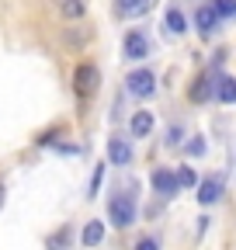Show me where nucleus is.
<instances>
[{"label": "nucleus", "instance_id": "nucleus-16", "mask_svg": "<svg viewBox=\"0 0 236 250\" xmlns=\"http://www.w3.org/2000/svg\"><path fill=\"white\" fill-rule=\"evenodd\" d=\"M70 240H73V229L70 226H63V229H56L52 236H49V250H70Z\"/></svg>", "mask_w": 236, "mask_h": 250}, {"label": "nucleus", "instance_id": "nucleus-17", "mask_svg": "<svg viewBox=\"0 0 236 250\" xmlns=\"http://www.w3.org/2000/svg\"><path fill=\"white\" fill-rule=\"evenodd\" d=\"M212 7L219 11V18H233L236 14V0H212Z\"/></svg>", "mask_w": 236, "mask_h": 250}, {"label": "nucleus", "instance_id": "nucleus-13", "mask_svg": "<svg viewBox=\"0 0 236 250\" xmlns=\"http://www.w3.org/2000/svg\"><path fill=\"white\" fill-rule=\"evenodd\" d=\"M104 240V223H87L83 226V233H80V243L83 247H98Z\"/></svg>", "mask_w": 236, "mask_h": 250}, {"label": "nucleus", "instance_id": "nucleus-1", "mask_svg": "<svg viewBox=\"0 0 236 250\" xmlns=\"http://www.w3.org/2000/svg\"><path fill=\"white\" fill-rule=\"evenodd\" d=\"M108 219H111V226H118V229L132 226L136 223V202H132V195H111Z\"/></svg>", "mask_w": 236, "mask_h": 250}, {"label": "nucleus", "instance_id": "nucleus-19", "mask_svg": "<svg viewBox=\"0 0 236 250\" xmlns=\"http://www.w3.org/2000/svg\"><path fill=\"white\" fill-rule=\"evenodd\" d=\"M201 153H205V139H201V136H195V139L188 143V156H201Z\"/></svg>", "mask_w": 236, "mask_h": 250}, {"label": "nucleus", "instance_id": "nucleus-4", "mask_svg": "<svg viewBox=\"0 0 236 250\" xmlns=\"http://www.w3.org/2000/svg\"><path fill=\"white\" fill-rule=\"evenodd\" d=\"M150 184H153V191L157 195H163V198H170V195H177V174L174 170H167V167H157L153 170V177H150Z\"/></svg>", "mask_w": 236, "mask_h": 250}, {"label": "nucleus", "instance_id": "nucleus-10", "mask_svg": "<svg viewBox=\"0 0 236 250\" xmlns=\"http://www.w3.org/2000/svg\"><path fill=\"white\" fill-rule=\"evenodd\" d=\"M157 4V0H115V11L122 14V18H139V14H146Z\"/></svg>", "mask_w": 236, "mask_h": 250}, {"label": "nucleus", "instance_id": "nucleus-18", "mask_svg": "<svg viewBox=\"0 0 236 250\" xmlns=\"http://www.w3.org/2000/svg\"><path fill=\"white\" fill-rule=\"evenodd\" d=\"M177 184H181V188H195V184H198L195 170H191V167H181V170H177Z\"/></svg>", "mask_w": 236, "mask_h": 250}, {"label": "nucleus", "instance_id": "nucleus-20", "mask_svg": "<svg viewBox=\"0 0 236 250\" xmlns=\"http://www.w3.org/2000/svg\"><path fill=\"white\" fill-rule=\"evenodd\" d=\"M136 250H160V243H157L153 236H142V240L136 243Z\"/></svg>", "mask_w": 236, "mask_h": 250}, {"label": "nucleus", "instance_id": "nucleus-6", "mask_svg": "<svg viewBox=\"0 0 236 250\" xmlns=\"http://www.w3.org/2000/svg\"><path fill=\"white\" fill-rule=\"evenodd\" d=\"M219 11L209 4V7H198V14H195V24H198V35H205V39H209V35H216V28H219Z\"/></svg>", "mask_w": 236, "mask_h": 250}, {"label": "nucleus", "instance_id": "nucleus-7", "mask_svg": "<svg viewBox=\"0 0 236 250\" xmlns=\"http://www.w3.org/2000/svg\"><path fill=\"white\" fill-rule=\"evenodd\" d=\"M188 98L195 101V104H205L209 98H216V80L209 77V73H201L195 83H191V90H188Z\"/></svg>", "mask_w": 236, "mask_h": 250}, {"label": "nucleus", "instance_id": "nucleus-9", "mask_svg": "<svg viewBox=\"0 0 236 250\" xmlns=\"http://www.w3.org/2000/svg\"><path fill=\"white\" fill-rule=\"evenodd\" d=\"M222 198V177H205L198 184V202L201 205H216Z\"/></svg>", "mask_w": 236, "mask_h": 250}, {"label": "nucleus", "instance_id": "nucleus-3", "mask_svg": "<svg viewBox=\"0 0 236 250\" xmlns=\"http://www.w3.org/2000/svg\"><path fill=\"white\" fill-rule=\"evenodd\" d=\"M125 87H129L132 98H153V94H157V77L150 70H136V73H129Z\"/></svg>", "mask_w": 236, "mask_h": 250}, {"label": "nucleus", "instance_id": "nucleus-5", "mask_svg": "<svg viewBox=\"0 0 236 250\" xmlns=\"http://www.w3.org/2000/svg\"><path fill=\"white\" fill-rule=\"evenodd\" d=\"M122 49H125L129 59H146V56H150V39H146L139 28H132L125 35V42H122Z\"/></svg>", "mask_w": 236, "mask_h": 250}, {"label": "nucleus", "instance_id": "nucleus-23", "mask_svg": "<svg viewBox=\"0 0 236 250\" xmlns=\"http://www.w3.org/2000/svg\"><path fill=\"white\" fill-rule=\"evenodd\" d=\"M0 205H4V184H0Z\"/></svg>", "mask_w": 236, "mask_h": 250}, {"label": "nucleus", "instance_id": "nucleus-22", "mask_svg": "<svg viewBox=\"0 0 236 250\" xmlns=\"http://www.w3.org/2000/svg\"><path fill=\"white\" fill-rule=\"evenodd\" d=\"M177 143H181V129H177V125H174V129L167 132V146H177Z\"/></svg>", "mask_w": 236, "mask_h": 250}, {"label": "nucleus", "instance_id": "nucleus-12", "mask_svg": "<svg viewBox=\"0 0 236 250\" xmlns=\"http://www.w3.org/2000/svg\"><path fill=\"white\" fill-rule=\"evenodd\" d=\"M216 98L222 104H236V80L233 77H219L216 80Z\"/></svg>", "mask_w": 236, "mask_h": 250}, {"label": "nucleus", "instance_id": "nucleus-14", "mask_svg": "<svg viewBox=\"0 0 236 250\" xmlns=\"http://www.w3.org/2000/svg\"><path fill=\"white\" fill-rule=\"evenodd\" d=\"M163 24H167V31H170V35H184V31H188V21H184V14L177 11V7H170V11H167Z\"/></svg>", "mask_w": 236, "mask_h": 250}, {"label": "nucleus", "instance_id": "nucleus-8", "mask_svg": "<svg viewBox=\"0 0 236 250\" xmlns=\"http://www.w3.org/2000/svg\"><path fill=\"white\" fill-rule=\"evenodd\" d=\"M108 160L115 167H129L132 164V143L129 139H111L108 143Z\"/></svg>", "mask_w": 236, "mask_h": 250}, {"label": "nucleus", "instance_id": "nucleus-15", "mask_svg": "<svg viewBox=\"0 0 236 250\" xmlns=\"http://www.w3.org/2000/svg\"><path fill=\"white\" fill-rule=\"evenodd\" d=\"M83 0H59V14H63L66 21H80L83 18Z\"/></svg>", "mask_w": 236, "mask_h": 250}, {"label": "nucleus", "instance_id": "nucleus-21", "mask_svg": "<svg viewBox=\"0 0 236 250\" xmlns=\"http://www.w3.org/2000/svg\"><path fill=\"white\" fill-rule=\"evenodd\" d=\"M101 177H104V164L94 170V177H91V195H98V188H101Z\"/></svg>", "mask_w": 236, "mask_h": 250}, {"label": "nucleus", "instance_id": "nucleus-11", "mask_svg": "<svg viewBox=\"0 0 236 250\" xmlns=\"http://www.w3.org/2000/svg\"><path fill=\"white\" fill-rule=\"evenodd\" d=\"M129 129H132L136 139L150 136V132H153V115H150V111H136V115L129 118Z\"/></svg>", "mask_w": 236, "mask_h": 250}, {"label": "nucleus", "instance_id": "nucleus-2", "mask_svg": "<svg viewBox=\"0 0 236 250\" xmlns=\"http://www.w3.org/2000/svg\"><path fill=\"white\" fill-rule=\"evenodd\" d=\"M98 83H101V70L94 66V62H80V66L73 70V87H77V94H83V98H91V94L98 90Z\"/></svg>", "mask_w": 236, "mask_h": 250}]
</instances>
